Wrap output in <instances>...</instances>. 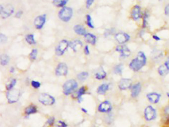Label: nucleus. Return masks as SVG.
Listing matches in <instances>:
<instances>
[{
  "mask_svg": "<svg viewBox=\"0 0 169 127\" xmlns=\"http://www.w3.org/2000/svg\"><path fill=\"white\" fill-rule=\"evenodd\" d=\"M147 58L145 54L142 51H139L136 57L132 60L129 63V68L134 71H139L145 66Z\"/></svg>",
  "mask_w": 169,
  "mask_h": 127,
  "instance_id": "f257e3e1",
  "label": "nucleus"
},
{
  "mask_svg": "<svg viewBox=\"0 0 169 127\" xmlns=\"http://www.w3.org/2000/svg\"><path fill=\"white\" fill-rule=\"evenodd\" d=\"M73 15V10L70 7H64L59 11L58 16L60 19L64 22H68Z\"/></svg>",
  "mask_w": 169,
  "mask_h": 127,
  "instance_id": "f03ea898",
  "label": "nucleus"
},
{
  "mask_svg": "<svg viewBox=\"0 0 169 127\" xmlns=\"http://www.w3.org/2000/svg\"><path fill=\"white\" fill-rule=\"evenodd\" d=\"M78 82L74 80H69L64 84L63 86V92L66 95H69L78 87Z\"/></svg>",
  "mask_w": 169,
  "mask_h": 127,
  "instance_id": "7ed1b4c3",
  "label": "nucleus"
},
{
  "mask_svg": "<svg viewBox=\"0 0 169 127\" xmlns=\"http://www.w3.org/2000/svg\"><path fill=\"white\" fill-rule=\"evenodd\" d=\"M38 100L42 104L46 106H51L55 102V98L52 96L47 93L40 94L38 97Z\"/></svg>",
  "mask_w": 169,
  "mask_h": 127,
  "instance_id": "20e7f679",
  "label": "nucleus"
},
{
  "mask_svg": "<svg viewBox=\"0 0 169 127\" xmlns=\"http://www.w3.org/2000/svg\"><path fill=\"white\" fill-rule=\"evenodd\" d=\"M144 118L147 121H151L154 120L157 117L156 110L151 105L147 106L144 112Z\"/></svg>",
  "mask_w": 169,
  "mask_h": 127,
  "instance_id": "39448f33",
  "label": "nucleus"
},
{
  "mask_svg": "<svg viewBox=\"0 0 169 127\" xmlns=\"http://www.w3.org/2000/svg\"><path fill=\"white\" fill-rule=\"evenodd\" d=\"M0 12L2 19H5L10 17L14 13V8L10 5L3 6L0 5Z\"/></svg>",
  "mask_w": 169,
  "mask_h": 127,
  "instance_id": "423d86ee",
  "label": "nucleus"
},
{
  "mask_svg": "<svg viewBox=\"0 0 169 127\" xmlns=\"http://www.w3.org/2000/svg\"><path fill=\"white\" fill-rule=\"evenodd\" d=\"M20 91L17 89H12L7 93L8 101L10 103L16 102L20 97Z\"/></svg>",
  "mask_w": 169,
  "mask_h": 127,
  "instance_id": "0eeeda50",
  "label": "nucleus"
},
{
  "mask_svg": "<svg viewBox=\"0 0 169 127\" xmlns=\"http://www.w3.org/2000/svg\"><path fill=\"white\" fill-rule=\"evenodd\" d=\"M69 46V43L66 39L61 40L56 49V54L58 56H62Z\"/></svg>",
  "mask_w": 169,
  "mask_h": 127,
  "instance_id": "6e6552de",
  "label": "nucleus"
},
{
  "mask_svg": "<svg viewBox=\"0 0 169 127\" xmlns=\"http://www.w3.org/2000/svg\"><path fill=\"white\" fill-rule=\"evenodd\" d=\"M46 21V15L42 14L38 16L35 18L34 21V25L35 28L37 30H40L43 28Z\"/></svg>",
  "mask_w": 169,
  "mask_h": 127,
  "instance_id": "1a4fd4ad",
  "label": "nucleus"
},
{
  "mask_svg": "<svg viewBox=\"0 0 169 127\" xmlns=\"http://www.w3.org/2000/svg\"><path fill=\"white\" fill-rule=\"evenodd\" d=\"M68 73L67 65L64 63H59L56 69L55 73L57 76H65Z\"/></svg>",
  "mask_w": 169,
  "mask_h": 127,
  "instance_id": "9d476101",
  "label": "nucleus"
},
{
  "mask_svg": "<svg viewBox=\"0 0 169 127\" xmlns=\"http://www.w3.org/2000/svg\"><path fill=\"white\" fill-rule=\"evenodd\" d=\"M132 86L133 82L129 78H122L119 84V88L121 91H125L131 89Z\"/></svg>",
  "mask_w": 169,
  "mask_h": 127,
  "instance_id": "9b49d317",
  "label": "nucleus"
},
{
  "mask_svg": "<svg viewBox=\"0 0 169 127\" xmlns=\"http://www.w3.org/2000/svg\"><path fill=\"white\" fill-rule=\"evenodd\" d=\"M141 8L139 5H135L131 10V17L134 21H138L142 17Z\"/></svg>",
  "mask_w": 169,
  "mask_h": 127,
  "instance_id": "f8f14e48",
  "label": "nucleus"
},
{
  "mask_svg": "<svg viewBox=\"0 0 169 127\" xmlns=\"http://www.w3.org/2000/svg\"><path fill=\"white\" fill-rule=\"evenodd\" d=\"M115 39L119 43L123 44L130 40V36L124 32H119L115 35Z\"/></svg>",
  "mask_w": 169,
  "mask_h": 127,
  "instance_id": "ddd939ff",
  "label": "nucleus"
},
{
  "mask_svg": "<svg viewBox=\"0 0 169 127\" xmlns=\"http://www.w3.org/2000/svg\"><path fill=\"white\" fill-rule=\"evenodd\" d=\"M116 50L120 53V56L122 58L128 57L131 54V51L126 45L117 46L116 47Z\"/></svg>",
  "mask_w": 169,
  "mask_h": 127,
  "instance_id": "4468645a",
  "label": "nucleus"
},
{
  "mask_svg": "<svg viewBox=\"0 0 169 127\" xmlns=\"http://www.w3.org/2000/svg\"><path fill=\"white\" fill-rule=\"evenodd\" d=\"M112 109V106L111 103L108 101H105L101 103L98 106V110L102 113H108Z\"/></svg>",
  "mask_w": 169,
  "mask_h": 127,
  "instance_id": "2eb2a0df",
  "label": "nucleus"
},
{
  "mask_svg": "<svg viewBox=\"0 0 169 127\" xmlns=\"http://www.w3.org/2000/svg\"><path fill=\"white\" fill-rule=\"evenodd\" d=\"M159 75L161 76H164L167 75L169 73V57L168 58L167 61L159 67L158 69Z\"/></svg>",
  "mask_w": 169,
  "mask_h": 127,
  "instance_id": "dca6fc26",
  "label": "nucleus"
},
{
  "mask_svg": "<svg viewBox=\"0 0 169 127\" xmlns=\"http://www.w3.org/2000/svg\"><path fill=\"white\" fill-rule=\"evenodd\" d=\"M161 96V95L160 94L156 92H151L147 94V99L153 104H156L159 102Z\"/></svg>",
  "mask_w": 169,
  "mask_h": 127,
  "instance_id": "f3484780",
  "label": "nucleus"
},
{
  "mask_svg": "<svg viewBox=\"0 0 169 127\" xmlns=\"http://www.w3.org/2000/svg\"><path fill=\"white\" fill-rule=\"evenodd\" d=\"M142 91V85L139 82L135 84L131 88V96L135 98L138 96Z\"/></svg>",
  "mask_w": 169,
  "mask_h": 127,
  "instance_id": "a211bd4d",
  "label": "nucleus"
},
{
  "mask_svg": "<svg viewBox=\"0 0 169 127\" xmlns=\"http://www.w3.org/2000/svg\"><path fill=\"white\" fill-rule=\"evenodd\" d=\"M74 32L78 35L84 36L86 33V30L84 26L82 25H75L74 27Z\"/></svg>",
  "mask_w": 169,
  "mask_h": 127,
  "instance_id": "6ab92c4d",
  "label": "nucleus"
},
{
  "mask_svg": "<svg viewBox=\"0 0 169 127\" xmlns=\"http://www.w3.org/2000/svg\"><path fill=\"white\" fill-rule=\"evenodd\" d=\"M85 39L86 42L88 43L91 44L92 45H95L96 42V37L94 35H93L91 33H86L84 35Z\"/></svg>",
  "mask_w": 169,
  "mask_h": 127,
  "instance_id": "aec40b11",
  "label": "nucleus"
},
{
  "mask_svg": "<svg viewBox=\"0 0 169 127\" xmlns=\"http://www.w3.org/2000/svg\"><path fill=\"white\" fill-rule=\"evenodd\" d=\"M82 46V43L80 40H74L69 43V46L74 52H76L78 49Z\"/></svg>",
  "mask_w": 169,
  "mask_h": 127,
  "instance_id": "412c9836",
  "label": "nucleus"
},
{
  "mask_svg": "<svg viewBox=\"0 0 169 127\" xmlns=\"http://www.w3.org/2000/svg\"><path fill=\"white\" fill-rule=\"evenodd\" d=\"M109 85L108 84H102L97 89V93L101 95H103L105 94L107 91L109 90Z\"/></svg>",
  "mask_w": 169,
  "mask_h": 127,
  "instance_id": "4be33fe9",
  "label": "nucleus"
},
{
  "mask_svg": "<svg viewBox=\"0 0 169 127\" xmlns=\"http://www.w3.org/2000/svg\"><path fill=\"white\" fill-rule=\"evenodd\" d=\"M106 76H107V73H106V71L104 70L103 68H101L95 74V78L98 80H102L105 78Z\"/></svg>",
  "mask_w": 169,
  "mask_h": 127,
  "instance_id": "5701e85b",
  "label": "nucleus"
},
{
  "mask_svg": "<svg viewBox=\"0 0 169 127\" xmlns=\"http://www.w3.org/2000/svg\"><path fill=\"white\" fill-rule=\"evenodd\" d=\"M37 112L36 107L34 106L33 105H31L26 107L25 110V113L26 115H29L35 113Z\"/></svg>",
  "mask_w": 169,
  "mask_h": 127,
  "instance_id": "b1692460",
  "label": "nucleus"
},
{
  "mask_svg": "<svg viewBox=\"0 0 169 127\" xmlns=\"http://www.w3.org/2000/svg\"><path fill=\"white\" fill-rule=\"evenodd\" d=\"M69 0H53L54 5L57 7H63L66 5Z\"/></svg>",
  "mask_w": 169,
  "mask_h": 127,
  "instance_id": "393cba45",
  "label": "nucleus"
},
{
  "mask_svg": "<svg viewBox=\"0 0 169 127\" xmlns=\"http://www.w3.org/2000/svg\"><path fill=\"white\" fill-rule=\"evenodd\" d=\"M10 57L6 54H3L1 56V64L2 66H5L8 64L10 62Z\"/></svg>",
  "mask_w": 169,
  "mask_h": 127,
  "instance_id": "a878e982",
  "label": "nucleus"
},
{
  "mask_svg": "<svg viewBox=\"0 0 169 127\" xmlns=\"http://www.w3.org/2000/svg\"><path fill=\"white\" fill-rule=\"evenodd\" d=\"M25 40L27 43L30 45H33L36 44V41L35 40L34 36L33 34H30L26 35L25 37Z\"/></svg>",
  "mask_w": 169,
  "mask_h": 127,
  "instance_id": "bb28decb",
  "label": "nucleus"
},
{
  "mask_svg": "<svg viewBox=\"0 0 169 127\" xmlns=\"http://www.w3.org/2000/svg\"><path fill=\"white\" fill-rule=\"evenodd\" d=\"M88 76H89L88 73L86 71H83L78 75V78L80 81H84L86 80V78H88Z\"/></svg>",
  "mask_w": 169,
  "mask_h": 127,
  "instance_id": "cd10ccee",
  "label": "nucleus"
},
{
  "mask_svg": "<svg viewBox=\"0 0 169 127\" xmlns=\"http://www.w3.org/2000/svg\"><path fill=\"white\" fill-rule=\"evenodd\" d=\"M86 24L88 25V27L91 28H94V26L93 24L92 18L89 14L86 15Z\"/></svg>",
  "mask_w": 169,
  "mask_h": 127,
  "instance_id": "c85d7f7f",
  "label": "nucleus"
},
{
  "mask_svg": "<svg viewBox=\"0 0 169 127\" xmlns=\"http://www.w3.org/2000/svg\"><path fill=\"white\" fill-rule=\"evenodd\" d=\"M85 92V87L84 86L81 87L79 91H78V101L80 102L82 101V96L83 94H84Z\"/></svg>",
  "mask_w": 169,
  "mask_h": 127,
  "instance_id": "c756f323",
  "label": "nucleus"
},
{
  "mask_svg": "<svg viewBox=\"0 0 169 127\" xmlns=\"http://www.w3.org/2000/svg\"><path fill=\"white\" fill-rule=\"evenodd\" d=\"M37 54H38V51H37V50L35 49H33L31 51V53H30V59L31 60H35L36 59Z\"/></svg>",
  "mask_w": 169,
  "mask_h": 127,
  "instance_id": "7c9ffc66",
  "label": "nucleus"
},
{
  "mask_svg": "<svg viewBox=\"0 0 169 127\" xmlns=\"http://www.w3.org/2000/svg\"><path fill=\"white\" fill-rule=\"evenodd\" d=\"M123 70V66L122 65H117V66L115 67L114 69V72L116 74H121L122 73Z\"/></svg>",
  "mask_w": 169,
  "mask_h": 127,
  "instance_id": "2f4dec72",
  "label": "nucleus"
},
{
  "mask_svg": "<svg viewBox=\"0 0 169 127\" xmlns=\"http://www.w3.org/2000/svg\"><path fill=\"white\" fill-rule=\"evenodd\" d=\"M148 18V14L147 12H144L143 16V23H142V27L143 28H145L147 25V19Z\"/></svg>",
  "mask_w": 169,
  "mask_h": 127,
  "instance_id": "473e14b6",
  "label": "nucleus"
},
{
  "mask_svg": "<svg viewBox=\"0 0 169 127\" xmlns=\"http://www.w3.org/2000/svg\"><path fill=\"white\" fill-rule=\"evenodd\" d=\"M16 79H12V80H11L10 84H8L6 88L8 91H10L12 90V88L14 86V85H16Z\"/></svg>",
  "mask_w": 169,
  "mask_h": 127,
  "instance_id": "72a5a7b5",
  "label": "nucleus"
},
{
  "mask_svg": "<svg viewBox=\"0 0 169 127\" xmlns=\"http://www.w3.org/2000/svg\"><path fill=\"white\" fill-rule=\"evenodd\" d=\"M7 41V37L3 33L0 34V42L1 43L5 44Z\"/></svg>",
  "mask_w": 169,
  "mask_h": 127,
  "instance_id": "f704fd0d",
  "label": "nucleus"
},
{
  "mask_svg": "<svg viewBox=\"0 0 169 127\" xmlns=\"http://www.w3.org/2000/svg\"><path fill=\"white\" fill-rule=\"evenodd\" d=\"M31 85H32V86L33 88L37 89H39V88L40 87L41 84H40L39 82H37V81H35V80H33V81L31 82Z\"/></svg>",
  "mask_w": 169,
  "mask_h": 127,
  "instance_id": "c9c22d12",
  "label": "nucleus"
},
{
  "mask_svg": "<svg viewBox=\"0 0 169 127\" xmlns=\"http://www.w3.org/2000/svg\"><path fill=\"white\" fill-rule=\"evenodd\" d=\"M94 2V0H86V8L87 9H89L93 4Z\"/></svg>",
  "mask_w": 169,
  "mask_h": 127,
  "instance_id": "e433bc0d",
  "label": "nucleus"
},
{
  "mask_svg": "<svg viewBox=\"0 0 169 127\" xmlns=\"http://www.w3.org/2000/svg\"><path fill=\"white\" fill-rule=\"evenodd\" d=\"M57 127H67V125L65 122L63 121H59L57 123Z\"/></svg>",
  "mask_w": 169,
  "mask_h": 127,
  "instance_id": "4c0bfd02",
  "label": "nucleus"
},
{
  "mask_svg": "<svg viewBox=\"0 0 169 127\" xmlns=\"http://www.w3.org/2000/svg\"><path fill=\"white\" fill-rule=\"evenodd\" d=\"M54 121H55V118L54 117H50L47 121L48 124H49V125H52L54 123Z\"/></svg>",
  "mask_w": 169,
  "mask_h": 127,
  "instance_id": "58836bf2",
  "label": "nucleus"
},
{
  "mask_svg": "<svg viewBox=\"0 0 169 127\" xmlns=\"http://www.w3.org/2000/svg\"><path fill=\"white\" fill-rule=\"evenodd\" d=\"M164 12L166 16H169V4H168L167 5H166L164 10Z\"/></svg>",
  "mask_w": 169,
  "mask_h": 127,
  "instance_id": "ea45409f",
  "label": "nucleus"
},
{
  "mask_svg": "<svg viewBox=\"0 0 169 127\" xmlns=\"http://www.w3.org/2000/svg\"><path fill=\"white\" fill-rule=\"evenodd\" d=\"M23 14V11H18L16 13V18H18V19H19V18H21V16H22Z\"/></svg>",
  "mask_w": 169,
  "mask_h": 127,
  "instance_id": "a19ab883",
  "label": "nucleus"
},
{
  "mask_svg": "<svg viewBox=\"0 0 169 127\" xmlns=\"http://www.w3.org/2000/svg\"><path fill=\"white\" fill-rule=\"evenodd\" d=\"M84 51L85 54V55H88L89 54V47H88V45L85 46L84 49Z\"/></svg>",
  "mask_w": 169,
  "mask_h": 127,
  "instance_id": "79ce46f5",
  "label": "nucleus"
},
{
  "mask_svg": "<svg viewBox=\"0 0 169 127\" xmlns=\"http://www.w3.org/2000/svg\"><path fill=\"white\" fill-rule=\"evenodd\" d=\"M152 38L156 41H160L161 40L160 38L156 35H152Z\"/></svg>",
  "mask_w": 169,
  "mask_h": 127,
  "instance_id": "37998d69",
  "label": "nucleus"
},
{
  "mask_svg": "<svg viewBox=\"0 0 169 127\" xmlns=\"http://www.w3.org/2000/svg\"><path fill=\"white\" fill-rule=\"evenodd\" d=\"M164 112H165V113L167 115H169V106L166 107Z\"/></svg>",
  "mask_w": 169,
  "mask_h": 127,
  "instance_id": "c03bdc74",
  "label": "nucleus"
},
{
  "mask_svg": "<svg viewBox=\"0 0 169 127\" xmlns=\"http://www.w3.org/2000/svg\"><path fill=\"white\" fill-rule=\"evenodd\" d=\"M10 73H14V67H11L10 69Z\"/></svg>",
  "mask_w": 169,
  "mask_h": 127,
  "instance_id": "a18cd8bd",
  "label": "nucleus"
},
{
  "mask_svg": "<svg viewBox=\"0 0 169 127\" xmlns=\"http://www.w3.org/2000/svg\"><path fill=\"white\" fill-rule=\"evenodd\" d=\"M81 110H82V111L84 112H85V113H87V110L85 109H84V108H82Z\"/></svg>",
  "mask_w": 169,
  "mask_h": 127,
  "instance_id": "49530a36",
  "label": "nucleus"
},
{
  "mask_svg": "<svg viewBox=\"0 0 169 127\" xmlns=\"http://www.w3.org/2000/svg\"><path fill=\"white\" fill-rule=\"evenodd\" d=\"M167 95L168 97L169 98V93L168 92L167 93Z\"/></svg>",
  "mask_w": 169,
  "mask_h": 127,
  "instance_id": "de8ad7c7",
  "label": "nucleus"
}]
</instances>
